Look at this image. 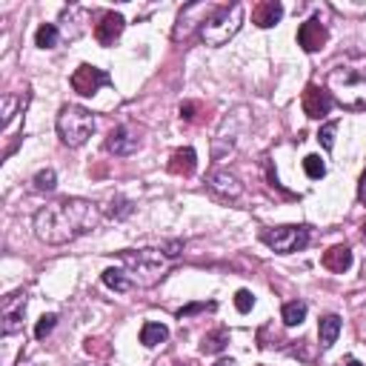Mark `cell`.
Instances as JSON below:
<instances>
[{"label": "cell", "mask_w": 366, "mask_h": 366, "mask_svg": "<svg viewBox=\"0 0 366 366\" xmlns=\"http://www.w3.org/2000/svg\"><path fill=\"white\" fill-rule=\"evenodd\" d=\"M58 41H61V29H58L55 23H43V26L35 32V46H41V49H55Z\"/></svg>", "instance_id": "obj_22"}, {"label": "cell", "mask_w": 366, "mask_h": 366, "mask_svg": "<svg viewBox=\"0 0 366 366\" xmlns=\"http://www.w3.org/2000/svg\"><path fill=\"white\" fill-rule=\"evenodd\" d=\"M235 306H238V312H252V306H255V295L249 292V289H238V295H235Z\"/></svg>", "instance_id": "obj_29"}, {"label": "cell", "mask_w": 366, "mask_h": 366, "mask_svg": "<svg viewBox=\"0 0 366 366\" xmlns=\"http://www.w3.org/2000/svg\"><path fill=\"white\" fill-rule=\"evenodd\" d=\"M103 283L109 289H115V292H129V286H132V281H129V275L123 269H106L103 272Z\"/></svg>", "instance_id": "obj_23"}, {"label": "cell", "mask_w": 366, "mask_h": 366, "mask_svg": "<svg viewBox=\"0 0 366 366\" xmlns=\"http://www.w3.org/2000/svg\"><path fill=\"white\" fill-rule=\"evenodd\" d=\"M218 9H221L218 4H187V6L180 9V15H177V23H174V29H172V38H174V41L192 38L195 32L204 29V23H206Z\"/></svg>", "instance_id": "obj_7"}, {"label": "cell", "mask_w": 366, "mask_h": 366, "mask_svg": "<svg viewBox=\"0 0 366 366\" xmlns=\"http://www.w3.org/2000/svg\"><path fill=\"white\" fill-rule=\"evenodd\" d=\"M195 109H198L195 103H183V106H180V117H183V120H192V117H195Z\"/></svg>", "instance_id": "obj_33"}, {"label": "cell", "mask_w": 366, "mask_h": 366, "mask_svg": "<svg viewBox=\"0 0 366 366\" xmlns=\"http://www.w3.org/2000/svg\"><path fill=\"white\" fill-rule=\"evenodd\" d=\"M261 241L272 252H278V255H292V252L306 249L309 229L306 226H275V229H263L261 232Z\"/></svg>", "instance_id": "obj_6"}, {"label": "cell", "mask_w": 366, "mask_h": 366, "mask_svg": "<svg viewBox=\"0 0 366 366\" xmlns=\"http://www.w3.org/2000/svg\"><path fill=\"white\" fill-rule=\"evenodd\" d=\"M23 315H26V298H21V303L15 309L6 306V312H4V335L23 332Z\"/></svg>", "instance_id": "obj_17"}, {"label": "cell", "mask_w": 366, "mask_h": 366, "mask_svg": "<svg viewBox=\"0 0 366 366\" xmlns=\"http://www.w3.org/2000/svg\"><path fill=\"white\" fill-rule=\"evenodd\" d=\"M95 132V115L86 109V106H78V103H69L61 109L58 115V135L66 146H83Z\"/></svg>", "instance_id": "obj_5"}, {"label": "cell", "mask_w": 366, "mask_h": 366, "mask_svg": "<svg viewBox=\"0 0 366 366\" xmlns=\"http://www.w3.org/2000/svg\"><path fill=\"white\" fill-rule=\"evenodd\" d=\"M326 92L332 100H338L343 109L360 112L366 109V72L355 66H335L326 78Z\"/></svg>", "instance_id": "obj_2"}, {"label": "cell", "mask_w": 366, "mask_h": 366, "mask_svg": "<svg viewBox=\"0 0 366 366\" xmlns=\"http://www.w3.org/2000/svg\"><path fill=\"white\" fill-rule=\"evenodd\" d=\"M357 198H360V204L366 206V169H363V174H360V183H357Z\"/></svg>", "instance_id": "obj_34"}, {"label": "cell", "mask_w": 366, "mask_h": 366, "mask_svg": "<svg viewBox=\"0 0 366 366\" xmlns=\"http://www.w3.org/2000/svg\"><path fill=\"white\" fill-rule=\"evenodd\" d=\"M335 132H338V120H329V123L320 126V132H318V140H320V146H323L326 152L335 149Z\"/></svg>", "instance_id": "obj_27"}, {"label": "cell", "mask_w": 366, "mask_h": 366, "mask_svg": "<svg viewBox=\"0 0 366 366\" xmlns=\"http://www.w3.org/2000/svg\"><path fill=\"white\" fill-rule=\"evenodd\" d=\"M35 192H55V187H58V174H55V169H41L38 174H35Z\"/></svg>", "instance_id": "obj_24"}, {"label": "cell", "mask_w": 366, "mask_h": 366, "mask_svg": "<svg viewBox=\"0 0 366 366\" xmlns=\"http://www.w3.org/2000/svg\"><path fill=\"white\" fill-rule=\"evenodd\" d=\"M206 187H209V189H212L218 198H224V201H238V198L244 195V183H241L235 174L224 172V169L209 172V177H206Z\"/></svg>", "instance_id": "obj_10"}, {"label": "cell", "mask_w": 366, "mask_h": 366, "mask_svg": "<svg viewBox=\"0 0 366 366\" xmlns=\"http://www.w3.org/2000/svg\"><path fill=\"white\" fill-rule=\"evenodd\" d=\"M326 41H329V32H326V26H323L318 18H309L306 23H300V29H298V43H300L303 52H309V55L320 52V49L326 46Z\"/></svg>", "instance_id": "obj_11"}, {"label": "cell", "mask_w": 366, "mask_h": 366, "mask_svg": "<svg viewBox=\"0 0 366 366\" xmlns=\"http://www.w3.org/2000/svg\"><path fill=\"white\" fill-rule=\"evenodd\" d=\"M303 169H306V174H309L312 180H320V177L326 174V163L320 160V155H306V157H303Z\"/></svg>", "instance_id": "obj_26"}, {"label": "cell", "mask_w": 366, "mask_h": 366, "mask_svg": "<svg viewBox=\"0 0 366 366\" xmlns=\"http://www.w3.org/2000/svg\"><path fill=\"white\" fill-rule=\"evenodd\" d=\"M318 332H320V346H323V349H332V343H335V340H338V335H340V318H338V315H326V318H320Z\"/></svg>", "instance_id": "obj_18"}, {"label": "cell", "mask_w": 366, "mask_h": 366, "mask_svg": "<svg viewBox=\"0 0 366 366\" xmlns=\"http://www.w3.org/2000/svg\"><path fill=\"white\" fill-rule=\"evenodd\" d=\"M169 261L172 258L163 249H126V252H120V266L129 275V281L137 286H155L166 275Z\"/></svg>", "instance_id": "obj_3"}, {"label": "cell", "mask_w": 366, "mask_h": 366, "mask_svg": "<svg viewBox=\"0 0 366 366\" xmlns=\"http://www.w3.org/2000/svg\"><path fill=\"white\" fill-rule=\"evenodd\" d=\"M215 366H238V363H235V360H232V357H229V360H226V357H224V360H218V363H215Z\"/></svg>", "instance_id": "obj_36"}, {"label": "cell", "mask_w": 366, "mask_h": 366, "mask_svg": "<svg viewBox=\"0 0 366 366\" xmlns=\"http://www.w3.org/2000/svg\"><path fill=\"white\" fill-rule=\"evenodd\" d=\"M195 169H198V155H195V149H177L172 157H169V172L172 174H180V177H189V174H195Z\"/></svg>", "instance_id": "obj_15"}, {"label": "cell", "mask_w": 366, "mask_h": 366, "mask_svg": "<svg viewBox=\"0 0 366 366\" xmlns=\"http://www.w3.org/2000/svg\"><path fill=\"white\" fill-rule=\"evenodd\" d=\"M106 215H109V218H115V221H120V218L132 215V204H129L126 198H112V204H109Z\"/></svg>", "instance_id": "obj_28"}, {"label": "cell", "mask_w": 366, "mask_h": 366, "mask_svg": "<svg viewBox=\"0 0 366 366\" xmlns=\"http://www.w3.org/2000/svg\"><path fill=\"white\" fill-rule=\"evenodd\" d=\"M100 221V212L86 198H61L46 204L35 215V235L49 246H63L86 232H92Z\"/></svg>", "instance_id": "obj_1"}, {"label": "cell", "mask_w": 366, "mask_h": 366, "mask_svg": "<svg viewBox=\"0 0 366 366\" xmlns=\"http://www.w3.org/2000/svg\"><path fill=\"white\" fill-rule=\"evenodd\" d=\"M244 4H232V6H221L198 32V38L206 46H226L244 26Z\"/></svg>", "instance_id": "obj_4"}, {"label": "cell", "mask_w": 366, "mask_h": 366, "mask_svg": "<svg viewBox=\"0 0 366 366\" xmlns=\"http://www.w3.org/2000/svg\"><path fill=\"white\" fill-rule=\"evenodd\" d=\"M55 323H58V315H43V318L38 320V326H35V338H38V340H43V338L55 329Z\"/></svg>", "instance_id": "obj_30"}, {"label": "cell", "mask_w": 366, "mask_h": 366, "mask_svg": "<svg viewBox=\"0 0 366 366\" xmlns=\"http://www.w3.org/2000/svg\"><path fill=\"white\" fill-rule=\"evenodd\" d=\"M69 83H72V89H75L78 95L92 98L100 86H109L112 78H109V72H103V69H98V66H92V63H80V66L75 69V75H72Z\"/></svg>", "instance_id": "obj_8"}, {"label": "cell", "mask_w": 366, "mask_h": 366, "mask_svg": "<svg viewBox=\"0 0 366 366\" xmlns=\"http://www.w3.org/2000/svg\"><path fill=\"white\" fill-rule=\"evenodd\" d=\"M169 338V329L163 326V323H155V320H149V323H143V329H140V343L143 346H160L163 340Z\"/></svg>", "instance_id": "obj_20"}, {"label": "cell", "mask_w": 366, "mask_h": 366, "mask_svg": "<svg viewBox=\"0 0 366 366\" xmlns=\"http://www.w3.org/2000/svg\"><path fill=\"white\" fill-rule=\"evenodd\" d=\"M320 263H323L329 272L343 275V272L352 266V249H349V246H332V249H326V252H323Z\"/></svg>", "instance_id": "obj_16"}, {"label": "cell", "mask_w": 366, "mask_h": 366, "mask_svg": "<svg viewBox=\"0 0 366 366\" xmlns=\"http://www.w3.org/2000/svg\"><path fill=\"white\" fill-rule=\"evenodd\" d=\"M215 309H218L215 303H189L187 309H177V320L192 318V315H198V312H215Z\"/></svg>", "instance_id": "obj_31"}, {"label": "cell", "mask_w": 366, "mask_h": 366, "mask_svg": "<svg viewBox=\"0 0 366 366\" xmlns=\"http://www.w3.org/2000/svg\"><path fill=\"white\" fill-rule=\"evenodd\" d=\"M137 146H140V137H137L129 126H117V129H112V132H109V137H106V152L120 155V157L135 155V152H137Z\"/></svg>", "instance_id": "obj_13"}, {"label": "cell", "mask_w": 366, "mask_h": 366, "mask_svg": "<svg viewBox=\"0 0 366 366\" xmlns=\"http://www.w3.org/2000/svg\"><path fill=\"white\" fill-rule=\"evenodd\" d=\"M123 29H126L123 15H117V12H103L100 21L95 23V41H98L100 46H112V43L120 38Z\"/></svg>", "instance_id": "obj_12"}, {"label": "cell", "mask_w": 366, "mask_h": 366, "mask_svg": "<svg viewBox=\"0 0 366 366\" xmlns=\"http://www.w3.org/2000/svg\"><path fill=\"white\" fill-rule=\"evenodd\" d=\"M281 318H283L286 326H300V323L306 320V303H303V300H289V303H283Z\"/></svg>", "instance_id": "obj_21"}, {"label": "cell", "mask_w": 366, "mask_h": 366, "mask_svg": "<svg viewBox=\"0 0 366 366\" xmlns=\"http://www.w3.org/2000/svg\"><path fill=\"white\" fill-rule=\"evenodd\" d=\"M163 252H166L169 258H177V255L183 252V241H172V244H166V246H163Z\"/></svg>", "instance_id": "obj_32"}, {"label": "cell", "mask_w": 366, "mask_h": 366, "mask_svg": "<svg viewBox=\"0 0 366 366\" xmlns=\"http://www.w3.org/2000/svg\"><path fill=\"white\" fill-rule=\"evenodd\" d=\"M26 100H29V95H23V98L6 95V98H4V126H9V123H12V117H15L18 106H23V109H26Z\"/></svg>", "instance_id": "obj_25"}, {"label": "cell", "mask_w": 366, "mask_h": 366, "mask_svg": "<svg viewBox=\"0 0 366 366\" xmlns=\"http://www.w3.org/2000/svg\"><path fill=\"white\" fill-rule=\"evenodd\" d=\"M300 106H303V112H306V117H312V120H320V117H326V115L332 112V106H335V100H332V95L326 92V86H318V83H309V86L303 89V98H300Z\"/></svg>", "instance_id": "obj_9"}, {"label": "cell", "mask_w": 366, "mask_h": 366, "mask_svg": "<svg viewBox=\"0 0 366 366\" xmlns=\"http://www.w3.org/2000/svg\"><path fill=\"white\" fill-rule=\"evenodd\" d=\"M281 18H283V6L278 4V0H263V4H258V6L252 9V21H255V26H261V29H272Z\"/></svg>", "instance_id": "obj_14"}, {"label": "cell", "mask_w": 366, "mask_h": 366, "mask_svg": "<svg viewBox=\"0 0 366 366\" xmlns=\"http://www.w3.org/2000/svg\"><path fill=\"white\" fill-rule=\"evenodd\" d=\"M340 366H366V363H360L357 357H343V360H340Z\"/></svg>", "instance_id": "obj_35"}, {"label": "cell", "mask_w": 366, "mask_h": 366, "mask_svg": "<svg viewBox=\"0 0 366 366\" xmlns=\"http://www.w3.org/2000/svg\"><path fill=\"white\" fill-rule=\"evenodd\" d=\"M226 343H229V329H224V326H218L215 332H209V335H204V343H201V352H204V355H218V352H224V349H226Z\"/></svg>", "instance_id": "obj_19"}]
</instances>
